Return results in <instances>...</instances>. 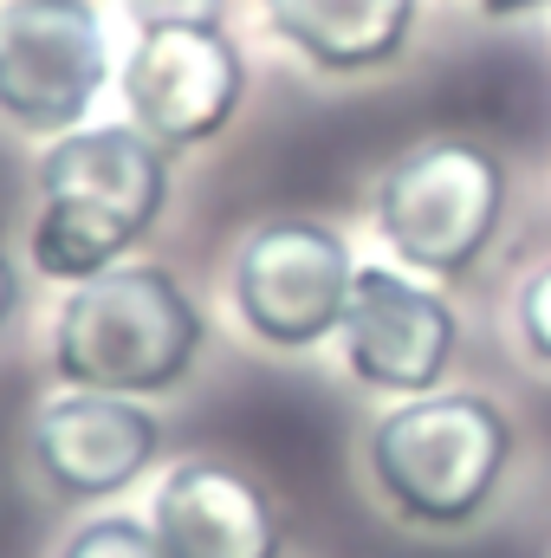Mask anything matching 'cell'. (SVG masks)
<instances>
[{
  "mask_svg": "<svg viewBox=\"0 0 551 558\" xmlns=\"http://www.w3.org/2000/svg\"><path fill=\"white\" fill-rule=\"evenodd\" d=\"M26 461L65 507H111L162 461V416L111 390H52L26 422Z\"/></svg>",
  "mask_w": 551,
  "mask_h": 558,
  "instance_id": "cell-8",
  "label": "cell"
},
{
  "mask_svg": "<svg viewBox=\"0 0 551 558\" xmlns=\"http://www.w3.org/2000/svg\"><path fill=\"white\" fill-rule=\"evenodd\" d=\"M13 305H20V274H13V260L0 254V325L13 318Z\"/></svg>",
  "mask_w": 551,
  "mask_h": 558,
  "instance_id": "cell-16",
  "label": "cell"
},
{
  "mask_svg": "<svg viewBox=\"0 0 551 558\" xmlns=\"http://www.w3.org/2000/svg\"><path fill=\"white\" fill-rule=\"evenodd\" d=\"M267 33L292 46L311 72L357 78L403 59L415 0H267Z\"/></svg>",
  "mask_w": 551,
  "mask_h": 558,
  "instance_id": "cell-11",
  "label": "cell"
},
{
  "mask_svg": "<svg viewBox=\"0 0 551 558\" xmlns=\"http://www.w3.org/2000/svg\"><path fill=\"white\" fill-rule=\"evenodd\" d=\"M519 454L513 416L480 390L403 397L364 435V481L377 507L415 533H467L500 500Z\"/></svg>",
  "mask_w": 551,
  "mask_h": 558,
  "instance_id": "cell-2",
  "label": "cell"
},
{
  "mask_svg": "<svg viewBox=\"0 0 551 558\" xmlns=\"http://www.w3.org/2000/svg\"><path fill=\"white\" fill-rule=\"evenodd\" d=\"M351 286H357L351 241L311 215L260 221L234 247V279H228L241 331L267 351H318L325 338H338Z\"/></svg>",
  "mask_w": 551,
  "mask_h": 558,
  "instance_id": "cell-5",
  "label": "cell"
},
{
  "mask_svg": "<svg viewBox=\"0 0 551 558\" xmlns=\"http://www.w3.org/2000/svg\"><path fill=\"white\" fill-rule=\"evenodd\" d=\"M506 221V162L474 137H428L377 182V234L396 267L461 279L487 260Z\"/></svg>",
  "mask_w": 551,
  "mask_h": 558,
  "instance_id": "cell-4",
  "label": "cell"
},
{
  "mask_svg": "<svg viewBox=\"0 0 551 558\" xmlns=\"http://www.w3.org/2000/svg\"><path fill=\"white\" fill-rule=\"evenodd\" d=\"M111 78L91 0H0V118L20 137H72Z\"/></svg>",
  "mask_w": 551,
  "mask_h": 558,
  "instance_id": "cell-6",
  "label": "cell"
},
{
  "mask_svg": "<svg viewBox=\"0 0 551 558\" xmlns=\"http://www.w3.org/2000/svg\"><path fill=\"white\" fill-rule=\"evenodd\" d=\"M137 33H156V26H221L228 0H124Z\"/></svg>",
  "mask_w": 551,
  "mask_h": 558,
  "instance_id": "cell-14",
  "label": "cell"
},
{
  "mask_svg": "<svg viewBox=\"0 0 551 558\" xmlns=\"http://www.w3.org/2000/svg\"><path fill=\"white\" fill-rule=\"evenodd\" d=\"M480 13H493V20H519V13H539V7H551V0H474Z\"/></svg>",
  "mask_w": 551,
  "mask_h": 558,
  "instance_id": "cell-15",
  "label": "cell"
},
{
  "mask_svg": "<svg viewBox=\"0 0 551 558\" xmlns=\"http://www.w3.org/2000/svg\"><path fill=\"white\" fill-rule=\"evenodd\" d=\"M208 344L195 292L156 260H124L111 274L65 286L52 312V377L65 390L162 397L175 390Z\"/></svg>",
  "mask_w": 551,
  "mask_h": 558,
  "instance_id": "cell-3",
  "label": "cell"
},
{
  "mask_svg": "<svg viewBox=\"0 0 551 558\" xmlns=\"http://www.w3.org/2000/svg\"><path fill=\"white\" fill-rule=\"evenodd\" d=\"M118 85L131 124L175 156L215 143L234 124L247 98V59L228 39V26H156L137 33Z\"/></svg>",
  "mask_w": 551,
  "mask_h": 558,
  "instance_id": "cell-9",
  "label": "cell"
},
{
  "mask_svg": "<svg viewBox=\"0 0 551 558\" xmlns=\"http://www.w3.org/2000/svg\"><path fill=\"white\" fill-rule=\"evenodd\" d=\"M513 325H519V344H526V357L551 371V260H539L526 286H519V299H513Z\"/></svg>",
  "mask_w": 551,
  "mask_h": 558,
  "instance_id": "cell-13",
  "label": "cell"
},
{
  "mask_svg": "<svg viewBox=\"0 0 551 558\" xmlns=\"http://www.w3.org/2000/svg\"><path fill=\"white\" fill-rule=\"evenodd\" d=\"M461 351V312L448 305L441 286H428L409 267H357L344 325H338V357L351 384L370 397H428L454 371Z\"/></svg>",
  "mask_w": 551,
  "mask_h": 558,
  "instance_id": "cell-7",
  "label": "cell"
},
{
  "mask_svg": "<svg viewBox=\"0 0 551 558\" xmlns=\"http://www.w3.org/2000/svg\"><path fill=\"white\" fill-rule=\"evenodd\" d=\"M52 558H169V553H162V539H156L149 513L98 507V513H85V520L59 539V553H52Z\"/></svg>",
  "mask_w": 551,
  "mask_h": 558,
  "instance_id": "cell-12",
  "label": "cell"
},
{
  "mask_svg": "<svg viewBox=\"0 0 551 558\" xmlns=\"http://www.w3.org/2000/svg\"><path fill=\"white\" fill-rule=\"evenodd\" d=\"M149 526L169 558H285L279 500L234 461L188 454L149 494Z\"/></svg>",
  "mask_w": 551,
  "mask_h": 558,
  "instance_id": "cell-10",
  "label": "cell"
},
{
  "mask_svg": "<svg viewBox=\"0 0 551 558\" xmlns=\"http://www.w3.org/2000/svg\"><path fill=\"white\" fill-rule=\"evenodd\" d=\"M169 208V149L137 124H78L33 169L26 267L59 286L111 274L149 241Z\"/></svg>",
  "mask_w": 551,
  "mask_h": 558,
  "instance_id": "cell-1",
  "label": "cell"
}]
</instances>
